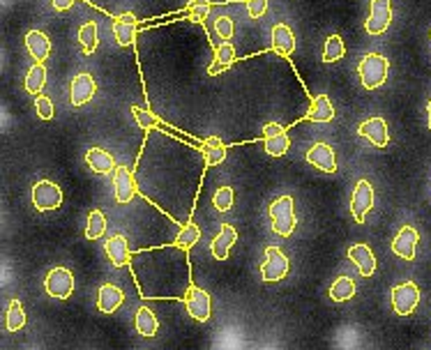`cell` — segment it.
Segmentation results:
<instances>
[{"label": "cell", "instance_id": "cell-17", "mask_svg": "<svg viewBox=\"0 0 431 350\" xmlns=\"http://www.w3.org/2000/svg\"><path fill=\"white\" fill-rule=\"evenodd\" d=\"M114 35L120 46H132L137 42V14L125 12L114 21Z\"/></svg>", "mask_w": 431, "mask_h": 350}, {"label": "cell", "instance_id": "cell-35", "mask_svg": "<svg viewBox=\"0 0 431 350\" xmlns=\"http://www.w3.org/2000/svg\"><path fill=\"white\" fill-rule=\"evenodd\" d=\"M212 205L219 212H229L233 208V189L231 187H219L212 196Z\"/></svg>", "mask_w": 431, "mask_h": 350}, {"label": "cell", "instance_id": "cell-40", "mask_svg": "<svg viewBox=\"0 0 431 350\" xmlns=\"http://www.w3.org/2000/svg\"><path fill=\"white\" fill-rule=\"evenodd\" d=\"M247 12L252 19H261L268 12V0H247Z\"/></svg>", "mask_w": 431, "mask_h": 350}, {"label": "cell", "instance_id": "cell-36", "mask_svg": "<svg viewBox=\"0 0 431 350\" xmlns=\"http://www.w3.org/2000/svg\"><path fill=\"white\" fill-rule=\"evenodd\" d=\"M132 113H134V120H137V125L141 127V129H152L157 125V120H155V116H152L150 111H146V109H139V106H134L132 109Z\"/></svg>", "mask_w": 431, "mask_h": 350}, {"label": "cell", "instance_id": "cell-24", "mask_svg": "<svg viewBox=\"0 0 431 350\" xmlns=\"http://www.w3.org/2000/svg\"><path fill=\"white\" fill-rule=\"evenodd\" d=\"M233 63H235V49H233L231 42H224V44H219L217 49H214V60H212L210 67H208V74L210 76H217L219 71L229 69Z\"/></svg>", "mask_w": 431, "mask_h": 350}, {"label": "cell", "instance_id": "cell-12", "mask_svg": "<svg viewBox=\"0 0 431 350\" xmlns=\"http://www.w3.org/2000/svg\"><path fill=\"white\" fill-rule=\"evenodd\" d=\"M417 242H420V233L413 229V226H404L402 231L397 233V238L392 240V251L404 261H413L415 251H417Z\"/></svg>", "mask_w": 431, "mask_h": 350}, {"label": "cell", "instance_id": "cell-8", "mask_svg": "<svg viewBox=\"0 0 431 350\" xmlns=\"http://www.w3.org/2000/svg\"><path fill=\"white\" fill-rule=\"evenodd\" d=\"M263 141H265V152L270 157H284L291 148V139L286 129L279 125V122H268L263 127Z\"/></svg>", "mask_w": 431, "mask_h": 350}, {"label": "cell", "instance_id": "cell-15", "mask_svg": "<svg viewBox=\"0 0 431 350\" xmlns=\"http://www.w3.org/2000/svg\"><path fill=\"white\" fill-rule=\"evenodd\" d=\"M114 194H116V201L122 203V205L134 199V194H137V182H134V175H132L129 169L118 166V169L114 171Z\"/></svg>", "mask_w": 431, "mask_h": 350}, {"label": "cell", "instance_id": "cell-42", "mask_svg": "<svg viewBox=\"0 0 431 350\" xmlns=\"http://www.w3.org/2000/svg\"><path fill=\"white\" fill-rule=\"evenodd\" d=\"M427 111H429V129H431V101H429V106H427Z\"/></svg>", "mask_w": 431, "mask_h": 350}, {"label": "cell", "instance_id": "cell-3", "mask_svg": "<svg viewBox=\"0 0 431 350\" xmlns=\"http://www.w3.org/2000/svg\"><path fill=\"white\" fill-rule=\"evenodd\" d=\"M289 259H286V254L282 249H277V246H268L265 249V256H263V263H261V276L263 281L268 284H274V281H282L286 274H289Z\"/></svg>", "mask_w": 431, "mask_h": 350}, {"label": "cell", "instance_id": "cell-11", "mask_svg": "<svg viewBox=\"0 0 431 350\" xmlns=\"http://www.w3.org/2000/svg\"><path fill=\"white\" fill-rule=\"evenodd\" d=\"M95 79H92L90 74H86V71H81V74H76L74 79H71L69 84V99L74 106H84L88 104V101L95 97Z\"/></svg>", "mask_w": 431, "mask_h": 350}, {"label": "cell", "instance_id": "cell-18", "mask_svg": "<svg viewBox=\"0 0 431 350\" xmlns=\"http://www.w3.org/2000/svg\"><path fill=\"white\" fill-rule=\"evenodd\" d=\"M122 302H125V295H122V291L118 286L114 284H104L99 286L97 291V309L101 314H116L118 309L122 306Z\"/></svg>", "mask_w": 431, "mask_h": 350}, {"label": "cell", "instance_id": "cell-29", "mask_svg": "<svg viewBox=\"0 0 431 350\" xmlns=\"http://www.w3.org/2000/svg\"><path fill=\"white\" fill-rule=\"evenodd\" d=\"M44 86H46V67L39 60H35V65L26 74V90L30 95H37V92L44 90Z\"/></svg>", "mask_w": 431, "mask_h": 350}, {"label": "cell", "instance_id": "cell-28", "mask_svg": "<svg viewBox=\"0 0 431 350\" xmlns=\"http://www.w3.org/2000/svg\"><path fill=\"white\" fill-rule=\"evenodd\" d=\"M201 152H203L208 166H217V164H222L224 159H227V146H224L219 139H208L201 146Z\"/></svg>", "mask_w": 431, "mask_h": 350}, {"label": "cell", "instance_id": "cell-13", "mask_svg": "<svg viewBox=\"0 0 431 350\" xmlns=\"http://www.w3.org/2000/svg\"><path fill=\"white\" fill-rule=\"evenodd\" d=\"M357 136H362L369 143H374L376 148H385L387 141H390L387 122L383 118H369V120L362 122L360 127H357Z\"/></svg>", "mask_w": 431, "mask_h": 350}, {"label": "cell", "instance_id": "cell-23", "mask_svg": "<svg viewBox=\"0 0 431 350\" xmlns=\"http://www.w3.org/2000/svg\"><path fill=\"white\" fill-rule=\"evenodd\" d=\"M26 49L35 60L44 63L51 54V39L42 33V30H30V33L26 35Z\"/></svg>", "mask_w": 431, "mask_h": 350}, {"label": "cell", "instance_id": "cell-30", "mask_svg": "<svg viewBox=\"0 0 431 350\" xmlns=\"http://www.w3.org/2000/svg\"><path fill=\"white\" fill-rule=\"evenodd\" d=\"M79 44H81V49H84L88 56L95 54V49H97V44H99L97 24H95V21H88V24L81 26V30H79Z\"/></svg>", "mask_w": 431, "mask_h": 350}, {"label": "cell", "instance_id": "cell-19", "mask_svg": "<svg viewBox=\"0 0 431 350\" xmlns=\"http://www.w3.org/2000/svg\"><path fill=\"white\" fill-rule=\"evenodd\" d=\"M348 261H353L362 276H372L376 272V256L367 244H353L348 249Z\"/></svg>", "mask_w": 431, "mask_h": 350}, {"label": "cell", "instance_id": "cell-37", "mask_svg": "<svg viewBox=\"0 0 431 350\" xmlns=\"http://www.w3.org/2000/svg\"><path fill=\"white\" fill-rule=\"evenodd\" d=\"M35 111H37V116L42 120H51V118H54V101H51L46 95H37Z\"/></svg>", "mask_w": 431, "mask_h": 350}, {"label": "cell", "instance_id": "cell-38", "mask_svg": "<svg viewBox=\"0 0 431 350\" xmlns=\"http://www.w3.org/2000/svg\"><path fill=\"white\" fill-rule=\"evenodd\" d=\"M189 14L194 21H203V19L210 14V0H192Z\"/></svg>", "mask_w": 431, "mask_h": 350}, {"label": "cell", "instance_id": "cell-9", "mask_svg": "<svg viewBox=\"0 0 431 350\" xmlns=\"http://www.w3.org/2000/svg\"><path fill=\"white\" fill-rule=\"evenodd\" d=\"M392 21V0H372V12L367 19V33L369 35H381L390 28Z\"/></svg>", "mask_w": 431, "mask_h": 350}, {"label": "cell", "instance_id": "cell-20", "mask_svg": "<svg viewBox=\"0 0 431 350\" xmlns=\"http://www.w3.org/2000/svg\"><path fill=\"white\" fill-rule=\"evenodd\" d=\"M86 164H88V166L95 171V173H99V175H109V173L116 171V159H114V154L106 152L104 148H90V150L86 152Z\"/></svg>", "mask_w": 431, "mask_h": 350}, {"label": "cell", "instance_id": "cell-31", "mask_svg": "<svg viewBox=\"0 0 431 350\" xmlns=\"http://www.w3.org/2000/svg\"><path fill=\"white\" fill-rule=\"evenodd\" d=\"M355 295V281L348 279V276H340V279H335V284L330 286V297L335 302H346L351 300Z\"/></svg>", "mask_w": 431, "mask_h": 350}, {"label": "cell", "instance_id": "cell-41", "mask_svg": "<svg viewBox=\"0 0 431 350\" xmlns=\"http://www.w3.org/2000/svg\"><path fill=\"white\" fill-rule=\"evenodd\" d=\"M74 3L76 0H54V7L58 9V12H65V9H69Z\"/></svg>", "mask_w": 431, "mask_h": 350}, {"label": "cell", "instance_id": "cell-16", "mask_svg": "<svg viewBox=\"0 0 431 350\" xmlns=\"http://www.w3.org/2000/svg\"><path fill=\"white\" fill-rule=\"evenodd\" d=\"M235 242H238V231H235L233 226H229V224H222L219 233L214 235V240L210 244V251H212V256L217 261H227Z\"/></svg>", "mask_w": 431, "mask_h": 350}, {"label": "cell", "instance_id": "cell-33", "mask_svg": "<svg viewBox=\"0 0 431 350\" xmlns=\"http://www.w3.org/2000/svg\"><path fill=\"white\" fill-rule=\"evenodd\" d=\"M346 54V46H344V39L340 35H330L325 42V49H323V63H335V60L344 58Z\"/></svg>", "mask_w": 431, "mask_h": 350}, {"label": "cell", "instance_id": "cell-22", "mask_svg": "<svg viewBox=\"0 0 431 350\" xmlns=\"http://www.w3.org/2000/svg\"><path fill=\"white\" fill-rule=\"evenodd\" d=\"M104 251L109 256V261L116 267H122L129 263V244L125 235H114L104 242Z\"/></svg>", "mask_w": 431, "mask_h": 350}, {"label": "cell", "instance_id": "cell-14", "mask_svg": "<svg viewBox=\"0 0 431 350\" xmlns=\"http://www.w3.org/2000/svg\"><path fill=\"white\" fill-rule=\"evenodd\" d=\"M307 161L316 166L323 173H335L337 171V157L335 150L327 146V143H314V146L307 150Z\"/></svg>", "mask_w": 431, "mask_h": 350}, {"label": "cell", "instance_id": "cell-27", "mask_svg": "<svg viewBox=\"0 0 431 350\" xmlns=\"http://www.w3.org/2000/svg\"><path fill=\"white\" fill-rule=\"evenodd\" d=\"M26 321H28V316L24 311L21 302H19V300L9 302L7 311H5V327H7V332H19V329H24Z\"/></svg>", "mask_w": 431, "mask_h": 350}, {"label": "cell", "instance_id": "cell-1", "mask_svg": "<svg viewBox=\"0 0 431 350\" xmlns=\"http://www.w3.org/2000/svg\"><path fill=\"white\" fill-rule=\"evenodd\" d=\"M387 69V58H383L381 54H367L357 65V74H360V81L367 90H376L385 84Z\"/></svg>", "mask_w": 431, "mask_h": 350}, {"label": "cell", "instance_id": "cell-34", "mask_svg": "<svg viewBox=\"0 0 431 350\" xmlns=\"http://www.w3.org/2000/svg\"><path fill=\"white\" fill-rule=\"evenodd\" d=\"M199 240H201V229L197 224H187V226H182V231L178 233L176 246H180V249H192Z\"/></svg>", "mask_w": 431, "mask_h": 350}, {"label": "cell", "instance_id": "cell-10", "mask_svg": "<svg viewBox=\"0 0 431 350\" xmlns=\"http://www.w3.org/2000/svg\"><path fill=\"white\" fill-rule=\"evenodd\" d=\"M374 208V187L369 184V180H357L351 199V212L357 224H365L369 210Z\"/></svg>", "mask_w": 431, "mask_h": 350}, {"label": "cell", "instance_id": "cell-39", "mask_svg": "<svg viewBox=\"0 0 431 350\" xmlns=\"http://www.w3.org/2000/svg\"><path fill=\"white\" fill-rule=\"evenodd\" d=\"M214 30H217V35L224 39V42H229V39H233L235 26H233V21L229 16H219L217 21H214Z\"/></svg>", "mask_w": 431, "mask_h": 350}, {"label": "cell", "instance_id": "cell-5", "mask_svg": "<svg viewBox=\"0 0 431 350\" xmlns=\"http://www.w3.org/2000/svg\"><path fill=\"white\" fill-rule=\"evenodd\" d=\"M184 306H187V314L194 318V321L205 323L210 321V314H212V297L203 291L199 286H189L187 293H184Z\"/></svg>", "mask_w": 431, "mask_h": 350}, {"label": "cell", "instance_id": "cell-43", "mask_svg": "<svg viewBox=\"0 0 431 350\" xmlns=\"http://www.w3.org/2000/svg\"><path fill=\"white\" fill-rule=\"evenodd\" d=\"M429 37H431V35H429Z\"/></svg>", "mask_w": 431, "mask_h": 350}, {"label": "cell", "instance_id": "cell-7", "mask_svg": "<svg viewBox=\"0 0 431 350\" xmlns=\"http://www.w3.org/2000/svg\"><path fill=\"white\" fill-rule=\"evenodd\" d=\"M420 304V288L413 281H404L392 291V309L397 316H410Z\"/></svg>", "mask_w": 431, "mask_h": 350}, {"label": "cell", "instance_id": "cell-25", "mask_svg": "<svg viewBox=\"0 0 431 350\" xmlns=\"http://www.w3.org/2000/svg\"><path fill=\"white\" fill-rule=\"evenodd\" d=\"M332 118H335V109H332L330 97L318 95L312 101L309 111H307V120H312V122H330Z\"/></svg>", "mask_w": 431, "mask_h": 350}, {"label": "cell", "instance_id": "cell-21", "mask_svg": "<svg viewBox=\"0 0 431 350\" xmlns=\"http://www.w3.org/2000/svg\"><path fill=\"white\" fill-rule=\"evenodd\" d=\"M272 49L277 51L279 56H291L293 51H295V35H293V30L286 26V24H277V26H272Z\"/></svg>", "mask_w": 431, "mask_h": 350}, {"label": "cell", "instance_id": "cell-6", "mask_svg": "<svg viewBox=\"0 0 431 350\" xmlns=\"http://www.w3.org/2000/svg\"><path fill=\"white\" fill-rule=\"evenodd\" d=\"M44 291L56 300H67L74 293V274L67 267H54L44 279Z\"/></svg>", "mask_w": 431, "mask_h": 350}, {"label": "cell", "instance_id": "cell-4", "mask_svg": "<svg viewBox=\"0 0 431 350\" xmlns=\"http://www.w3.org/2000/svg\"><path fill=\"white\" fill-rule=\"evenodd\" d=\"M33 205L39 212L58 210L63 205V189L51 180H39L33 187Z\"/></svg>", "mask_w": 431, "mask_h": 350}, {"label": "cell", "instance_id": "cell-26", "mask_svg": "<svg viewBox=\"0 0 431 350\" xmlns=\"http://www.w3.org/2000/svg\"><path fill=\"white\" fill-rule=\"evenodd\" d=\"M134 327H137V332L141 336H155L157 329H159V321L148 306H141L137 311V316H134Z\"/></svg>", "mask_w": 431, "mask_h": 350}, {"label": "cell", "instance_id": "cell-2", "mask_svg": "<svg viewBox=\"0 0 431 350\" xmlns=\"http://www.w3.org/2000/svg\"><path fill=\"white\" fill-rule=\"evenodd\" d=\"M272 231L282 238H289L295 231V210H293V199L291 196H279L277 201L270 203L268 208Z\"/></svg>", "mask_w": 431, "mask_h": 350}, {"label": "cell", "instance_id": "cell-32", "mask_svg": "<svg viewBox=\"0 0 431 350\" xmlns=\"http://www.w3.org/2000/svg\"><path fill=\"white\" fill-rule=\"evenodd\" d=\"M106 233V217L101 210H92L88 214V226H86V238L88 240H99Z\"/></svg>", "mask_w": 431, "mask_h": 350}]
</instances>
